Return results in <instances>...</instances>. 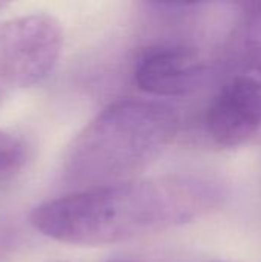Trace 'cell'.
Returning a JSON list of instances; mask_svg holds the SVG:
<instances>
[{
  "mask_svg": "<svg viewBox=\"0 0 261 262\" xmlns=\"http://www.w3.org/2000/svg\"><path fill=\"white\" fill-rule=\"evenodd\" d=\"M223 187L198 175H163L77 190L37 206L32 227L72 246L102 247L160 233L215 212Z\"/></svg>",
  "mask_w": 261,
  "mask_h": 262,
  "instance_id": "cell-1",
  "label": "cell"
},
{
  "mask_svg": "<svg viewBox=\"0 0 261 262\" xmlns=\"http://www.w3.org/2000/svg\"><path fill=\"white\" fill-rule=\"evenodd\" d=\"M178 115L158 101L120 100L98 112L72 140L63 177L78 190L137 180L169 147Z\"/></svg>",
  "mask_w": 261,
  "mask_h": 262,
  "instance_id": "cell-2",
  "label": "cell"
},
{
  "mask_svg": "<svg viewBox=\"0 0 261 262\" xmlns=\"http://www.w3.org/2000/svg\"><path fill=\"white\" fill-rule=\"evenodd\" d=\"M62 46V25L49 14L0 21V103L12 92L43 81L55 68Z\"/></svg>",
  "mask_w": 261,
  "mask_h": 262,
  "instance_id": "cell-3",
  "label": "cell"
},
{
  "mask_svg": "<svg viewBox=\"0 0 261 262\" xmlns=\"http://www.w3.org/2000/svg\"><path fill=\"white\" fill-rule=\"evenodd\" d=\"M205 130L223 149L240 147L261 135V80L226 75L205 114Z\"/></svg>",
  "mask_w": 261,
  "mask_h": 262,
  "instance_id": "cell-4",
  "label": "cell"
},
{
  "mask_svg": "<svg viewBox=\"0 0 261 262\" xmlns=\"http://www.w3.org/2000/svg\"><path fill=\"white\" fill-rule=\"evenodd\" d=\"M206 64L200 52L185 45H162L148 49L135 63V84L155 97H182L203 81Z\"/></svg>",
  "mask_w": 261,
  "mask_h": 262,
  "instance_id": "cell-5",
  "label": "cell"
},
{
  "mask_svg": "<svg viewBox=\"0 0 261 262\" xmlns=\"http://www.w3.org/2000/svg\"><path fill=\"white\" fill-rule=\"evenodd\" d=\"M238 8L226 46V75H248L261 80V2L240 3Z\"/></svg>",
  "mask_w": 261,
  "mask_h": 262,
  "instance_id": "cell-6",
  "label": "cell"
},
{
  "mask_svg": "<svg viewBox=\"0 0 261 262\" xmlns=\"http://www.w3.org/2000/svg\"><path fill=\"white\" fill-rule=\"evenodd\" d=\"M26 161L25 143L5 130H0V175L18 170Z\"/></svg>",
  "mask_w": 261,
  "mask_h": 262,
  "instance_id": "cell-7",
  "label": "cell"
},
{
  "mask_svg": "<svg viewBox=\"0 0 261 262\" xmlns=\"http://www.w3.org/2000/svg\"><path fill=\"white\" fill-rule=\"evenodd\" d=\"M46 262H71V261H65V259H51V261ZM105 262H137V261H131V259H109V261Z\"/></svg>",
  "mask_w": 261,
  "mask_h": 262,
  "instance_id": "cell-8",
  "label": "cell"
},
{
  "mask_svg": "<svg viewBox=\"0 0 261 262\" xmlns=\"http://www.w3.org/2000/svg\"><path fill=\"white\" fill-rule=\"evenodd\" d=\"M9 6V3H6V2H0V12L3 11V9H6Z\"/></svg>",
  "mask_w": 261,
  "mask_h": 262,
  "instance_id": "cell-9",
  "label": "cell"
}]
</instances>
